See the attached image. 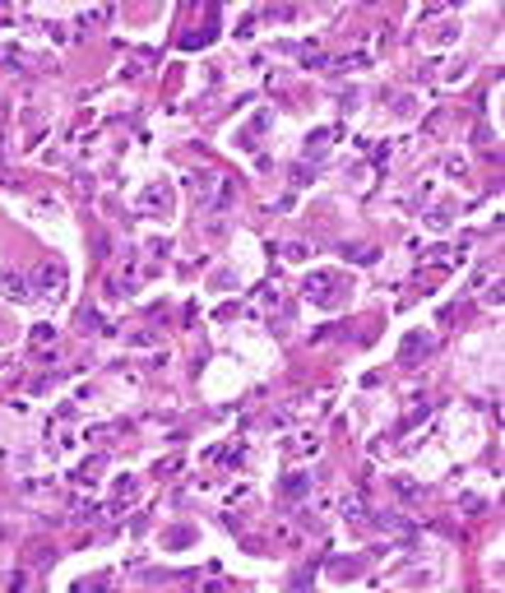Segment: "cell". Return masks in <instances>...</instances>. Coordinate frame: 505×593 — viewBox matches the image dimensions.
Segmentation results:
<instances>
[{
  "mask_svg": "<svg viewBox=\"0 0 505 593\" xmlns=\"http://www.w3.org/2000/svg\"><path fill=\"white\" fill-rule=\"evenodd\" d=\"M306 292H311V301H329V274H311L306 278Z\"/></svg>",
  "mask_w": 505,
  "mask_h": 593,
  "instance_id": "cell-1",
  "label": "cell"
}]
</instances>
